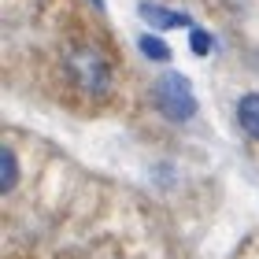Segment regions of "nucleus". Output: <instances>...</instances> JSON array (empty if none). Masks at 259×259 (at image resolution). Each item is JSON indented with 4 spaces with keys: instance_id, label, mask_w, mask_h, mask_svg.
I'll return each instance as SVG.
<instances>
[{
    "instance_id": "nucleus-7",
    "label": "nucleus",
    "mask_w": 259,
    "mask_h": 259,
    "mask_svg": "<svg viewBox=\"0 0 259 259\" xmlns=\"http://www.w3.org/2000/svg\"><path fill=\"white\" fill-rule=\"evenodd\" d=\"M189 49H193L196 56H207L211 49H215V41H211V33H207V30L189 26Z\"/></svg>"
},
{
    "instance_id": "nucleus-8",
    "label": "nucleus",
    "mask_w": 259,
    "mask_h": 259,
    "mask_svg": "<svg viewBox=\"0 0 259 259\" xmlns=\"http://www.w3.org/2000/svg\"><path fill=\"white\" fill-rule=\"evenodd\" d=\"M89 4H93V8H97V11H104V0H89Z\"/></svg>"
},
{
    "instance_id": "nucleus-6",
    "label": "nucleus",
    "mask_w": 259,
    "mask_h": 259,
    "mask_svg": "<svg viewBox=\"0 0 259 259\" xmlns=\"http://www.w3.org/2000/svg\"><path fill=\"white\" fill-rule=\"evenodd\" d=\"M19 182V163H15V152L11 148H0V189L11 193Z\"/></svg>"
},
{
    "instance_id": "nucleus-2",
    "label": "nucleus",
    "mask_w": 259,
    "mask_h": 259,
    "mask_svg": "<svg viewBox=\"0 0 259 259\" xmlns=\"http://www.w3.org/2000/svg\"><path fill=\"white\" fill-rule=\"evenodd\" d=\"M156 108L167 115L170 122H189L196 115V97H193V85L189 78L178 74V70H167V74L156 78Z\"/></svg>"
},
{
    "instance_id": "nucleus-3",
    "label": "nucleus",
    "mask_w": 259,
    "mask_h": 259,
    "mask_svg": "<svg viewBox=\"0 0 259 259\" xmlns=\"http://www.w3.org/2000/svg\"><path fill=\"white\" fill-rule=\"evenodd\" d=\"M137 15L148 22V30H174V26H193V19L185 11H170L163 4H137Z\"/></svg>"
},
{
    "instance_id": "nucleus-4",
    "label": "nucleus",
    "mask_w": 259,
    "mask_h": 259,
    "mask_svg": "<svg viewBox=\"0 0 259 259\" xmlns=\"http://www.w3.org/2000/svg\"><path fill=\"white\" fill-rule=\"evenodd\" d=\"M237 122H241V130L252 141H259V93L241 97V104H237Z\"/></svg>"
},
{
    "instance_id": "nucleus-5",
    "label": "nucleus",
    "mask_w": 259,
    "mask_h": 259,
    "mask_svg": "<svg viewBox=\"0 0 259 259\" xmlns=\"http://www.w3.org/2000/svg\"><path fill=\"white\" fill-rule=\"evenodd\" d=\"M137 49H141V56L152 60V63H167V60H170V45L163 41L159 33H145V37L137 41Z\"/></svg>"
},
{
    "instance_id": "nucleus-1",
    "label": "nucleus",
    "mask_w": 259,
    "mask_h": 259,
    "mask_svg": "<svg viewBox=\"0 0 259 259\" xmlns=\"http://www.w3.org/2000/svg\"><path fill=\"white\" fill-rule=\"evenodd\" d=\"M67 78L85 97H108L111 89V67L97 49H74L67 56Z\"/></svg>"
}]
</instances>
